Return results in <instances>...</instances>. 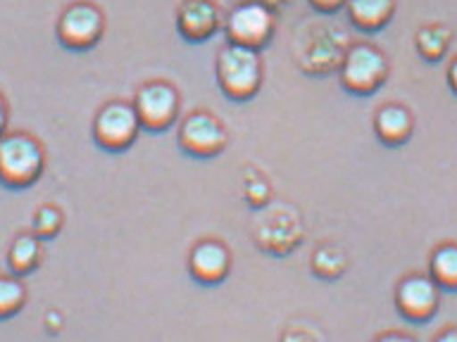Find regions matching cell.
<instances>
[{
  "mask_svg": "<svg viewBox=\"0 0 457 342\" xmlns=\"http://www.w3.org/2000/svg\"><path fill=\"white\" fill-rule=\"evenodd\" d=\"M214 74H217V84L227 98L250 100L253 95H257L260 86H262L264 69L260 53L245 48V45L227 43L217 53Z\"/></svg>",
  "mask_w": 457,
  "mask_h": 342,
  "instance_id": "2",
  "label": "cell"
},
{
  "mask_svg": "<svg viewBox=\"0 0 457 342\" xmlns=\"http://www.w3.org/2000/svg\"><path fill=\"white\" fill-rule=\"evenodd\" d=\"M227 141V128L212 112H191L179 126V145L193 157L220 155Z\"/></svg>",
  "mask_w": 457,
  "mask_h": 342,
  "instance_id": "8",
  "label": "cell"
},
{
  "mask_svg": "<svg viewBox=\"0 0 457 342\" xmlns=\"http://www.w3.org/2000/svg\"><path fill=\"white\" fill-rule=\"evenodd\" d=\"M7 119H10V112H7V102H5V98L0 95V135L7 131Z\"/></svg>",
  "mask_w": 457,
  "mask_h": 342,
  "instance_id": "23",
  "label": "cell"
},
{
  "mask_svg": "<svg viewBox=\"0 0 457 342\" xmlns=\"http://www.w3.org/2000/svg\"><path fill=\"white\" fill-rule=\"evenodd\" d=\"M441 288L434 283L431 276H407L395 288V306L403 319L412 323H424L434 319L441 305Z\"/></svg>",
  "mask_w": 457,
  "mask_h": 342,
  "instance_id": "9",
  "label": "cell"
},
{
  "mask_svg": "<svg viewBox=\"0 0 457 342\" xmlns=\"http://www.w3.org/2000/svg\"><path fill=\"white\" fill-rule=\"evenodd\" d=\"M262 3L267 7H271V10H274V5H284V3H288V0H262Z\"/></svg>",
  "mask_w": 457,
  "mask_h": 342,
  "instance_id": "26",
  "label": "cell"
},
{
  "mask_svg": "<svg viewBox=\"0 0 457 342\" xmlns=\"http://www.w3.org/2000/svg\"><path fill=\"white\" fill-rule=\"evenodd\" d=\"M46 323H48L50 333H55V330H60V328H62V316H60L57 312H50L48 316H46Z\"/></svg>",
  "mask_w": 457,
  "mask_h": 342,
  "instance_id": "22",
  "label": "cell"
},
{
  "mask_svg": "<svg viewBox=\"0 0 457 342\" xmlns=\"http://www.w3.org/2000/svg\"><path fill=\"white\" fill-rule=\"evenodd\" d=\"M245 198H248L250 205L262 207L267 200H270V185L264 183V181H253L248 185V192H245Z\"/></svg>",
  "mask_w": 457,
  "mask_h": 342,
  "instance_id": "20",
  "label": "cell"
},
{
  "mask_svg": "<svg viewBox=\"0 0 457 342\" xmlns=\"http://www.w3.org/2000/svg\"><path fill=\"white\" fill-rule=\"evenodd\" d=\"M27 302V288L21 285L20 278L0 276V321L12 319L20 314Z\"/></svg>",
  "mask_w": 457,
  "mask_h": 342,
  "instance_id": "17",
  "label": "cell"
},
{
  "mask_svg": "<svg viewBox=\"0 0 457 342\" xmlns=\"http://www.w3.org/2000/svg\"><path fill=\"white\" fill-rule=\"evenodd\" d=\"M141 121L131 102L112 100L98 110L93 119V138L107 152H121L131 148L141 134Z\"/></svg>",
  "mask_w": 457,
  "mask_h": 342,
  "instance_id": "6",
  "label": "cell"
},
{
  "mask_svg": "<svg viewBox=\"0 0 457 342\" xmlns=\"http://www.w3.org/2000/svg\"><path fill=\"white\" fill-rule=\"evenodd\" d=\"M134 110L143 128L153 134L167 131L179 117V93L167 81H148L134 95Z\"/></svg>",
  "mask_w": 457,
  "mask_h": 342,
  "instance_id": "7",
  "label": "cell"
},
{
  "mask_svg": "<svg viewBox=\"0 0 457 342\" xmlns=\"http://www.w3.org/2000/svg\"><path fill=\"white\" fill-rule=\"evenodd\" d=\"M41 238L36 233H21L14 238L10 249H7V266L14 276H27L41 264Z\"/></svg>",
  "mask_w": 457,
  "mask_h": 342,
  "instance_id": "14",
  "label": "cell"
},
{
  "mask_svg": "<svg viewBox=\"0 0 457 342\" xmlns=\"http://www.w3.org/2000/svg\"><path fill=\"white\" fill-rule=\"evenodd\" d=\"M348 17L360 31H378L395 14V0H348Z\"/></svg>",
  "mask_w": 457,
  "mask_h": 342,
  "instance_id": "13",
  "label": "cell"
},
{
  "mask_svg": "<svg viewBox=\"0 0 457 342\" xmlns=\"http://www.w3.org/2000/svg\"><path fill=\"white\" fill-rule=\"evenodd\" d=\"M450 41H453V31L445 24H427L417 31L414 48L427 62H438L448 53Z\"/></svg>",
  "mask_w": 457,
  "mask_h": 342,
  "instance_id": "15",
  "label": "cell"
},
{
  "mask_svg": "<svg viewBox=\"0 0 457 342\" xmlns=\"http://www.w3.org/2000/svg\"><path fill=\"white\" fill-rule=\"evenodd\" d=\"M388 78V60L370 43H355L341 57V86L353 95H371Z\"/></svg>",
  "mask_w": 457,
  "mask_h": 342,
  "instance_id": "3",
  "label": "cell"
},
{
  "mask_svg": "<svg viewBox=\"0 0 457 342\" xmlns=\"http://www.w3.org/2000/svg\"><path fill=\"white\" fill-rule=\"evenodd\" d=\"M103 31H105V14L98 5L86 3V0H77L64 7L55 24L60 45L67 50H77V53L91 50L103 38Z\"/></svg>",
  "mask_w": 457,
  "mask_h": 342,
  "instance_id": "5",
  "label": "cell"
},
{
  "mask_svg": "<svg viewBox=\"0 0 457 342\" xmlns=\"http://www.w3.org/2000/svg\"><path fill=\"white\" fill-rule=\"evenodd\" d=\"M348 0H310V5L321 14H334L338 12L343 5H345Z\"/></svg>",
  "mask_w": 457,
  "mask_h": 342,
  "instance_id": "21",
  "label": "cell"
},
{
  "mask_svg": "<svg viewBox=\"0 0 457 342\" xmlns=\"http://www.w3.org/2000/svg\"><path fill=\"white\" fill-rule=\"evenodd\" d=\"M277 28L274 10L267 7L262 0H245L231 7L224 20V34L228 43L260 50L271 41Z\"/></svg>",
  "mask_w": 457,
  "mask_h": 342,
  "instance_id": "4",
  "label": "cell"
},
{
  "mask_svg": "<svg viewBox=\"0 0 457 342\" xmlns=\"http://www.w3.org/2000/svg\"><path fill=\"white\" fill-rule=\"evenodd\" d=\"M428 273L443 290H457V245L448 242L436 248L428 262Z\"/></svg>",
  "mask_w": 457,
  "mask_h": 342,
  "instance_id": "16",
  "label": "cell"
},
{
  "mask_svg": "<svg viewBox=\"0 0 457 342\" xmlns=\"http://www.w3.org/2000/svg\"><path fill=\"white\" fill-rule=\"evenodd\" d=\"M374 131L384 145H391V148L403 145L414 131L412 112L403 105L378 107L377 117H374Z\"/></svg>",
  "mask_w": 457,
  "mask_h": 342,
  "instance_id": "12",
  "label": "cell"
},
{
  "mask_svg": "<svg viewBox=\"0 0 457 342\" xmlns=\"http://www.w3.org/2000/svg\"><path fill=\"white\" fill-rule=\"evenodd\" d=\"M448 86H450V91L457 95V57L450 62L448 67Z\"/></svg>",
  "mask_w": 457,
  "mask_h": 342,
  "instance_id": "24",
  "label": "cell"
},
{
  "mask_svg": "<svg viewBox=\"0 0 457 342\" xmlns=\"http://www.w3.org/2000/svg\"><path fill=\"white\" fill-rule=\"evenodd\" d=\"M457 340V328H450V330H443V333L436 335V342H448Z\"/></svg>",
  "mask_w": 457,
  "mask_h": 342,
  "instance_id": "25",
  "label": "cell"
},
{
  "mask_svg": "<svg viewBox=\"0 0 457 342\" xmlns=\"http://www.w3.org/2000/svg\"><path fill=\"white\" fill-rule=\"evenodd\" d=\"M345 264H348L345 255H343L341 249L331 248V245L320 248L312 256L314 273L321 278H338L345 271Z\"/></svg>",
  "mask_w": 457,
  "mask_h": 342,
  "instance_id": "18",
  "label": "cell"
},
{
  "mask_svg": "<svg viewBox=\"0 0 457 342\" xmlns=\"http://www.w3.org/2000/svg\"><path fill=\"white\" fill-rule=\"evenodd\" d=\"M220 7L212 0H184L177 12V28L188 43H203L221 24Z\"/></svg>",
  "mask_w": 457,
  "mask_h": 342,
  "instance_id": "10",
  "label": "cell"
},
{
  "mask_svg": "<svg viewBox=\"0 0 457 342\" xmlns=\"http://www.w3.org/2000/svg\"><path fill=\"white\" fill-rule=\"evenodd\" d=\"M62 231V212L53 205H41L31 216V233H36L41 240L55 238Z\"/></svg>",
  "mask_w": 457,
  "mask_h": 342,
  "instance_id": "19",
  "label": "cell"
},
{
  "mask_svg": "<svg viewBox=\"0 0 457 342\" xmlns=\"http://www.w3.org/2000/svg\"><path fill=\"white\" fill-rule=\"evenodd\" d=\"M188 271L203 285H217L231 271V252L220 240H200L188 255Z\"/></svg>",
  "mask_w": 457,
  "mask_h": 342,
  "instance_id": "11",
  "label": "cell"
},
{
  "mask_svg": "<svg viewBox=\"0 0 457 342\" xmlns=\"http://www.w3.org/2000/svg\"><path fill=\"white\" fill-rule=\"evenodd\" d=\"M46 169V152L34 135L17 134L0 135V183L10 191H24L41 178Z\"/></svg>",
  "mask_w": 457,
  "mask_h": 342,
  "instance_id": "1",
  "label": "cell"
}]
</instances>
